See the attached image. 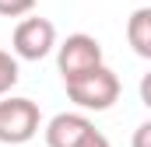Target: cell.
<instances>
[{
    "mask_svg": "<svg viewBox=\"0 0 151 147\" xmlns=\"http://www.w3.org/2000/svg\"><path fill=\"white\" fill-rule=\"evenodd\" d=\"M35 11V0H0V14L4 18H25Z\"/></svg>",
    "mask_w": 151,
    "mask_h": 147,
    "instance_id": "cell-8",
    "label": "cell"
},
{
    "mask_svg": "<svg viewBox=\"0 0 151 147\" xmlns=\"http://www.w3.org/2000/svg\"><path fill=\"white\" fill-rule=\"evenodd\" d=\"M18 77H21V70H18V56H11V53L0 49V98L11 95V88L18 84Z\"/></svg>",
    "mask_w": 151,
    "mask_h": 147,
    "instance_id": "cell-7",
    "label": "cell"
},
{
    "mask_svg": "<svg viewBox=\"0 0 151 147\" xmlns=\"http://www.w3.org/2000/svg\"><path fill=\"white\" fill-rule=\"evenodd\" d=\"M42 126V112L25 95H7L0 102V144H28Z\"/></svg>",
    "mask_w": 151,
    "mask_h": 147,
    "instance_id": "cell-2",
    "label": "cell"
},
{
    "mask_svg": "<svg viewBox=\"0 0 151 147\" xmlns=\"http://www.w3.org/2000/svg\"><path fill=\"white\" fill-rule=\"evenodd\" d=\"M127 42L141 60H151V7H137L127 18Z\"/></svg>",
    "mask_w": 151,
    "mask_h": 147,
    "instance_id": "cell-6",
    "label": "cell"
},
{
    "mask_svg": "<svg viewBox=\"0 0 151 147\" xmlns=\"http://www.w3.org/2000/svg\"><path fill=\"white\" fill-rule=\"evenodd\" d=\"M14 56L18 60H46L60 42H56V25L49 18H21L14 28Z\"/></svg>",
    "mask_w": 151,
    "mask_h": 147,
    "instance_id": "cell-4",
    "label": "cell"
},
{
    "mask_svg": "<svg viewBox=\"0 0 151 147\" xmlns=\"http://www.w3.org/2000/svg\"><path fill=\"white\" fill-rule=\"evenodd\" d=\"M63 88H67V98L81 112H106L119 102V77L106 63L88 70V74H81L77 81H67Z\"/></svg>",
    "mask_w": 151,
    "mask_h": 147,
    "instance_id": "cell-1",
    "label": "cell"
},
{
    "mask_svg": "<svg viewBox=\"0 0 151 147\" xmlns=\"http://www.w3.org/2000/svg\"><path fill=\"white\" fill-rule=\"evenodd\" d=\"M81 147H113V144L106 140V133H99V130H95V133H91V137H88Z\"/></svg>",
    "mask_w": 151,
    "mask_h": 147,
    "instance_id": "cell-11",
    "label": "cell"
},
{
    "mask_svg": "<svg viewBox=\"0 0 151 147\" xmlns=\"http://www.w3.org/2000/svg\"><path fill=\"white\" fill-rule=\"evenodd\" d=\"M130 147H151V119H144V123L134 130V137H130Z\"/></svg>",
    "mask_w": 151,
    "mask_h": 147,
    "instance_id": "cell-9",
    "label": "cell"
},
{
    "mask_svg": "<svg viewBox=\"0 0 151 147\" xmlns=\"http://www.w3.org/2000/svg\"><path fill=\"white\" fill-rule=\"evenodd\" d=\"M95 67H102V46H99L95 35L74 32V35H67L56 46V70L63 77V84L67 81H77L81 74L95 70Z\"/></svg>",
    "mask_w": 151,
    "mask_h": 147,
    "instance_id": "cell-3",
    "label": "cell"
},
{
    "mask_svg": "<svg viewBox=\"0 0 151 147\" xmlns=\"http://www.w3.org/2000/svg\"><path fill=\"white\" fill-rule=\"evenodd\" d=\"M42 133H46V147H81L95 133V123L84 112H60L46 123Z\"/></svg>",
    "mask_w": 151,
    "mask_h": 147,
    "instance_id": "cell-5",
    "label": "cell"
},
{
    "mask_svg": "<svg viewBox=\"0 0 151 147\" xmlns=\"http://www.w3.org/2000/svg\"><path fill=\"white\" fill-rule=\"evenodd\" d=\"M137 95H141V102H144V105L151 109V70L141 77V84H137Z\"/></svg>",
    "mask_w": 151,
    "mask_h": 147,
    "instance_id": "cell-10",
    "label": "cell"
}]
</instances>
